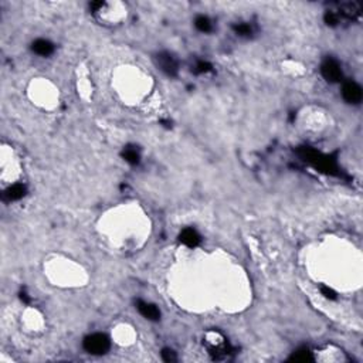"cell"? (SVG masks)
<instances>
[{"mask_svg":"<svg viewBox=\"0 0 363 363\" xmlns=\"http://www.w3.org/2000/svg\"><path fill=\"white\" fill-rule=\"evenodd\" d=\"M301 158L308 162L309 165H312L315 169L325 172V173H329V175H336L338 173V166H336L335 159L329 158V156H325L321 155L319 152L314 151V149H309V148H301L299 151Z\"/></svg>","mask_w":363,"mask_h":363,"instance_id":"1","label":"cell"},{"mask_svg":"<svg viewBox=\"0 0 363 363\" xmlns=\"http://www.w3.org/2000/svg\"><path fill=\"white\" fill-rule=\"evenodd\" d=\"M83 346L91 355H104L110 349L111 342H110V338L104 334H92L85 338Z\"/></svg>","mask_w":363,"mask_h":363,"instance_id":"2","label":"cell"},{"mask_svg":"<svg viewBox=\"0 0 363 363\" xmlns=\"http://www.w3.org/2000/svg\"><path fill=\"white\" fill-rule=\"evenodd\" d=\"M322 77L328 83H339L342 80V68L334 58H326L321 66Z\"/></svg>","mask_w":363,"mask_h":363,"instance_id":"3","label":"cell"},{"mask_svg":"<svg viewBox=\"0 0 363 363\" xmlns=\"http://www.w3.org/2000/svg\"><path fill=\"white\" fill-rule=\"evenodd\" d=\"M155 60H156L158 67L163 71L165 74H168L170 77H175V75L178 74V70H179L178 61H176V58L172 56V54H169L166 51H163V53L156 54Z\"/></svg>","mask_w":363,"mask_h":363,"instance_id":"4","label":"cell"},{"mask_svg":"<svg viewBox=\"0 0 363 363\" xmlns=\"http://www.w3.org/2000/svg\"><path fill=\"white\" fill-rule=\"evenodd\" d=\"M342 97L348 104H359L362 101V88L355 81H346L342 87Z\"/></svg>","mask_w":363,"mask_h":363,"instance_id":"5","label":"cell"},{"mask_svg":"<svg viewBox=\"0 0 363 363\" xmlns=\"http://www.w3.org/2000/svg\"><path fill=\"white\" fill-rule=\"evenodd\" d=\"M136 308H138L140 315L145 317L149 321H158L160 318V312L154 304H149V302H145L142 299H138L136 301Z\"/></svg>","mask_w":363,"mask_h":363,"instance_id":"6","label":"cell"},{"mask_svg":"<svg viewBox=\"0 0 363 363\" xmlns=\"http://www.w3.org/2000/svg\"><path fill=\"white\" fill-rule=\"evenodd\" d=\"M31 50H33L36 54H39V56L47 57L50 56V54H53L54 45H53V43H50L48 40L39 39V40H36V42L31 44Z\"/></svg>","mask_w":363,"mask_h":363,"instance_id":"7","label":"cell"},{"mask_svg":"<svg viewBox=\"0 0 363 363\" xmlns=\"http://www.w3.org/2000/svg\"><path fill=\"white\" fill-rule=\"evenodd\" d=\"M181 241L187 246V247H196L200 244L202 241V237L199 236V233L196 231L195 228H184L181 233Z\"/></svg>","mask_w":363,"mask_h":363,"instance_id":"8","label":"cell"},{"mask_svg":"<svg viewBox=\"0 0 363 363\" xmlns=\"http://www.w3.org/2000/svg\"><path fill=\"white\" fill-rule=\"evenodd\" d=\"M26 195V186L22 184V183H16L13 186H10L6 192H4V199L9 200V202H16V200H20L23 196Z\"/></svg>","mask_w":363,"mask_h":363,"instance_id":"9","label":"cell"},{"mask_svg":"<svg viewBox=\"0 0 363 363\" xmlns=\"http://www.w3.org/2000/svg\"><path fill=\"white\" fill-rule=\"evenodd\" d=\"M122 156H124L126 162L131 163V165H138L139 163L140 155L138 152V149H135L134 146H126L124 152H122Z\"/></svg>","mask_w":363,"mask_h":363,"instance_id":"10","label":"cell"},{"mask_svg":"<svg viewBox=\"0 0 363 363\" xmlns=\"http://www.w3.org/2000/svg\"><path fill=\"white\" fill-rule=\"evenodd\" d=\"M291 361H296V362H311V361H314L312 352H309L308 349H298L296 352H294L293 353Z\"/></svg>","mask_w":363,"mask_h":363,"instance_id":"11","label":"cell"},{"mask_svg":"<svg viewBox=\"0 0 363 363\" xmlns=\"http://www.w3.org/2000/svg\"><path fill=\"white\" fill-rule=\"evenodd\" d=\"M195 26L197 27V30L203 31V33H209V31H211V27H213L210 19L206 17V16H199L195 20Z\"/></svg>","mask_w":363,"mask_h":363,"instance_id":"12","label":"cell"},{"mask_svg":"<svg viewBox=\"0 0 363 363\" xmlns=\"http://www.w3.org/2000/svg\"><path fill=\"white\" fill-rule=\"evenodd\" d=\"M234 31L237 33L238 36L247 37V36H251L252 28L251 26L247 24V23H240V24H236V26H234Z\"/></svg>","mask_w":363,"mask_h":363,"instance_id":"13","label":"cell"},{"mask_svg":"<svg viewBox=\"0 0 363 363\" xmlns=\"http://www.w3.org/2000/svg\"><path fill=\"white\" fill-rule=\"evenodd\" d=\"M193 71H195V74H206V72L211 71V66L207 61H199L195 66V70Z\"/></svg>","mask_w":363,"mask_h":363,"instance_id":"14","label":"cell"},{"mask_svg":"<svg viewBox=\"0 0 363 363\" xmlns=\"http://www.w3.org/2000/svg\"><path fill=\"white\" fill-rule=\"evenodd\" d=\"M162 359L165 362H176L178 361V356H176V353L173 350L166 348V349L162 350Z\"/></svg>","mask_w":363,"mask_h":363,"instance_id":"15","label":"cell"},{"mask_svg":"<svg viewBox=\"0 0 363 363\" xmlns=\"http://www.w3.org/2000/svg\"><path fill=\"white\" fill-rule=\"evenodd\" d=\"M321 293L323 294V296H325V298H328V299H336L335 291H334V290H331L329 287H325V285H322Z\"/></svg>","mask_w":363,"mask_h":363,"instance_id":"16","label":"cell"}]
</instances>
